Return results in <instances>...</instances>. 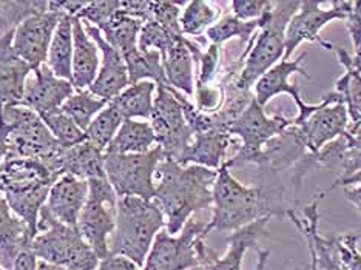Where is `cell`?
I'll list each match as a JSON object with an SVG mask.
<instances>
[{
	"mask_svg": "<svg viewBox=\"0 0 361 270\" xmlns=\"http://www.w3.org/2000/svg\"><path fill=\"white\" fill-rule=\"evenodd\" d=\"M284 189L280 184L247 187L232 175L223 164L213 185V215L207 223L209 232L233 233L264 218H287Z\"/></svg>",
	"mask_w": 361,
	"mask_h": 270,
	"instance_id": "6da1fadb",
	"label": "cell"
},
{
	"mask_svg": "<svg viewBox=\"0 0 361 270\" xmlns=\"http://www.w3.org/2000/svg\"><path fill=\"white\" fill-rule=\"evenodd\" d=\"M218 170L201 166H180L164 159L156 170L154 202L166 218V231L178 235L198 210L213 206V185Z\"/></svg>",
	"mask_w": 361,
	"mask_h": 270,
	"instance_id": "7a4b0ae2",
	"label": "cell"
},
{
	"mask_svg": "<svg viewBox=\"0 0 361 270\" xmlns=\"http://www.w3.org/2000/svg\"><path fill=\"white\" fill-rule=\"evenodd\" d=\"M164 228L166 218L154 201L133 196L119 198L116 226L110 238V255L127 258L142 269L156 235Z\"/></svg>",
	"mask_w": 361,
	"mask_h": 270,
	"instance_id": "3957f363",
	"label": "cell"
},
{
	"mask_svg": "<svg viewBox=\"0 0 361 270\" xmlns=\"http://www.w3.org/2000/svg\"><path fill=\"white\" fill-rule=\"evenodd\" d=\"M301 2H274L264 25L259 28L241 53L244 59L235 85L252 92L257 80L280 62L286 51V30L290 19L298 13Z\"/></svg>",
	"mask_w": 361,
	"mask_h": 270,
	"instance_id": "277c9868",
	"label": "cell"
},
{
	"mask_svg": "<svg viewBox=\"0 0 361 270\" xmlns=\"http://www.w3.org/2000/svg\"><path fill=\"white\" fill-rule=\"evenodd\" d=\"M31 250L39 261L70 270H96L99 266V258L78 228L56 221L47 207L40 211L37 235L31 243Z\"/></svg>",
	"mask_w": 361,
	"mask_h": 270,
	"instance_id": "5b68a950",
	"label": "cell"
},
{
	"mask_svg": "<svg viewBox=\"0 0 361 270\" xmlns=\"http://www.w3.org/2000/svg\"><path fill=\"white\" fill-rule=\"evenodd\" d=\"M209 233L207 223L193 218L178 235L164 228L156 235L141 270H192L207 264L215 255L204 243Z\"/></svg>",
	"mask_w": 361,
	"mask_h": 270,
	"instance_id": "8992f818",
	"label": "cell"
},
{
	"mask_svg": "<svg viewBox=\"0 0 361 270\" xmlns=\"http://www.w3.org/2000/svg\"><path fill=\"white\" fill-rule=\"evenodd\" d=\"M0 118L13 125L6 159H35L48 166L63 150L42 118L23 105L2 107Z\"/></svg>",
	"mask_w": 361,
	"mask_h": 270,
	"instance_id": "52a82bcc",
	"label": "cell"
},
{
	"mask_svg": "<svg viewBox=\"0 0 361 270\" xmlns=\"http://www.w3.org/2000/svg\"><path fill=\"white\" fill-rule=\"evenodd\" d=\"M164 159L166 157L158 145L141 154L105 153V175L118 198L133 196V198L153 201L156 193V170Z\"/></svg>",
	"mask_w": 361,
	"mask_h": 270,
	"instance_id": "ba28073f",
	"label": "cell"
},
{
	"mask_svg": "<svg viewBox=\"0 0 361 270\" xmlns=\"http://www.w3.org/2000/svg\"><path fill=\"white\" fill-rule=\"evenodd\" d=\"M118 200L109 179H90L88 200L79 216L78 231L99 261L110 257V238L116 226Z\"/></svg>",
	"mask_w": 361,
	"mask_h": 270,
	"instance_id": "9c48e42d",
	"label": "cell"
},
{
	"mask_svg": "<svg viewBox=\"0 0 361 270\" xmlns=\"http://www.w3.org/2000/svg\"><path fill=\"white\" fill-rule=\"evenodd\" d=\"M183 97L184 94H180L171 87L159 85L156 88L150 116L156 145L161 147L164 157L175 162L184 153L195 136L184 116Z\"/></svg>",
	"mask_w": 361,
	"mask_h": 270,
	"instance_id": "30bf717a",
	"label": "cell"
},
{
	"mask_svg": "<svg viewBox=\"0 0 361 270\" xmlns=\"http://www.w3.org/2000/svg\"><path fill=\"white\" fill-rule=\"evenodd\" d=\"M292 124V118H284L280 116V114L269 118L264 107H261L257 99H253L249 104V107L238 116V119L227 130L232 136H238L241 139V147L232 159L226 161V166L228 168L241 167L245 166V164H253L255 166L262 147L270 139L281 135Z\"/></svg>",
	"mask_w": 361,
	"mask_h": 270,
	"instance_id": "8fae6325",
	"label": "cell"
},
{
	"mask_svg": "<svg viewBox=\"0 0 361 270\" xmlns=\"http://www.w3.org/2000/svg\"><path fill=\"white\" fill-rule=\"evenodd\" d=\"M292 121L300 130L307 154L318 153L324 145L346 133L350 124L346 107L335 92L323 96L305 119L295 121L292 118Z\"/></svg>",
	"mask_w": 361,
	"mask_h": 270,
	"instance_id": "7c38bea8",
	"label": "cell"
},
{
	"mask_svg": "<svg viewBox=\"0 0 361 270\" xmlns=\"http://www.w3.org/2000/svg\"><path fill=\"white\" fill-rule=\"evenodd\" d=\"M329 5L331 8H323L322 2H301L298 13L290 19L286 30V51L283 61H290L292 54L302 42L319 44L326 50H334L335 47L319 36V31L334 20L344 22L346 14H344L341 0L331 2Z\"/></svg>",
	"mask_w": 361,
	"mask_h": 270,
	"instance_id": "4fadbf2b",
	"label": "cell"
},
{
	"mask_svg": "<svg viewBox=\"0 0 361 270\" xmlns=\"http://www.w3.org/2000/svg\"><path fill=\"white\" fill-rule=\"evenodd\" d=\"M63 14L45 11L23 20L14 31L13 48L23 62L35 71L47 63L51 39Z\"/></svg>",
	"mask_w": 361,
	"mask_h": 270,
	"instance_id": "5bb4252c",
	"label": "cell"
},
{
	"mask_svg": "<svg viewBox=\"0 0 361 270\" xmlns=\"http://www.w3.org/2000/svg\"><path fill=\"white\" fill-rule=\"evenodd\" d=\"M307 53H301L300 57H297L295 61H280L275 67L270 68L267 73H264L258 80L257 84L253 85V90H255V99L261 105V107H266V105L274 99L275 96H280L287 93L289 94L295 105L298 109V114L295 116V121H301L305 119L310 111L315 109V104H307L302 101L301 97V88L297 84H292L289 80L290 76L297 75L300 73L301 76H305L306 79H312L309 73L302 68V62H305Z\"/></svg>",
	"mask_w": 361,
	"mask_h": 270,
	"instance_id": "9a60e30c",
	"label": "cell"
},
{
	"mask_svg": "<svg viewBox=\"0 0 361 270\" xmlns=\"http://www.w3.org/2000/svg\"><path fill=\"white\" fill-rule=\"evenodd\" d=\"M307 157L314 166L341 170L340 178L335 179L329 189L323 190L326 195L336 187H341L348 179L361 173V124H349L346 133L324 145L318 153L307 154Z\"/></svg>",
	"mask_w": 361,
	"mask_h": 270,
	"instance_id": "2e32d148",
	"label": "cell"
},
{
	"mask_svg": "<svg viewBox=\"0 0 361 270\" xmlns=\"http://www.w3.org/2000/svg\"><path fill=\"white\" fill-rule=\"evenodd\" d=\"M82 23H84V28L88 32V36L94 40V44L99 48V51L102 54L99 71H97V76L93 84L90 85L88 92L94 94L96 97H99V99L111 102L130 85L126 61L118 50H114V48L106 42L99 30L90 25L87 22Z\"/></svg>",
	"mask_w": 361,
	"mask_h": 270,
	"instance_id": "e0dca14e",
	"label": "cell"
},
{
	"mask_svg": "<svg viewBox=\"0 0 361 270\" xmlns=\"http://www.w3.org/2000/svg\"><path fill=\"white\" fill-rule=\"evenodd\" d=\"M326 198V193L322 192L315 196L307 207L302 209V218L295 214V209L289 210V218L301 235L305 236L310 257V270H344L335 250L334 238H323L318 232L319 221V202Z\"/></svg>",
	"mask_w": 361,
	"mask_h": 270,
	"instance_id": "ac0fdd59",
	"label": "cell"
},
{
	"mask_svg": "<svg viewBox=\"0 0 361 270\" xmlns=\"http://www.w3.org/2000/svg\"><path fill=\"white\" fill-rule=\"evenodd\" d=\"M32 73L35 78L27 80L20 105L37 113L40 118L59 111L65 101L76 92L70 80L57 78L47 63Z\"/></svg>",
	"mask_w": 361,
	"mask_h": 270,
	"instance_id": "d6986e66",
	"label": "cell"
},
{
	"mask_svg": "<svg viewBox=\"0 0 361 270\" xmlns=\"http://www.w3.org/2000/svg\"><path fill=\"white\" fill-rule=\"evenodd\" d=\"M88 200V181L63 175L51 185L45 207L59 223L78 228L79 216Z\"/></svg>",
	"mask_w": 361,
	"mask_h": 270,
	"instance_id": "ffe728a7",
	"label": "cell"
},
{
	"mask_svg": "<svg viewBox=\"0 0 361 270\" xmlns=\"http://www.w3.org/2000/svg\"><path fill=\"white\" fill-rule=\"evenodd\" d=\"M104 157L105 152L97 149L90 141H85L79 145L71 147V149H63L59 153V157L54 158L47 167L57 178L63 175H71L78 179L90 181V179L106 178Z\"/></svg>",
	"mask_w": 361,
	"mask_h": 270,
	"instance_id": "44dd1931",
	"label": "cell"
},
{
	"mask_svg": "<svg viewBox=\"0 0 361 270\" xmlns=\"http://www.w3.org/2000/svg\"><path fill=\"white\" fill-rule=\"evenodd\" d=\"M14 31L0 40V107L20 105L27 80L32 71L13 48Z\"/></svg>",
	"mask_w": 361,
	"mask_h": 270,
	"instance_id": "7402d4cb",
	"label": "cell"
},
{
	"mask_svg": "<svg viewBox=\"0 0 361 270\" xmlns=\"http://www.w3.org/2000/svg\"><path fill=\"white\" fill-rule=\"evenodd\" d=\"M306 145L302 141L298 127L293 124L286 128L281 135L262 147L255 166L269 171V173H278L287 167L297 166V164L306 157Z\"/></svg>",
	"mask_w": 361,
	"mask_h": 270,
	"instance_id": "603a6c76",
	"label": "cell"
},
{
	"mask_svg": "<svg viewBox=\"0 0 361 270\" xmlns=\"http://www.w3.org/2000/svg\"><path fill=\"white\" fill-rule=\"evenodd\" d=\"M99 48L88 36L82 20L75 18V22H73L71 84L76 92H84L90 88L99 71Z\"/></svg>",
	"mask_w": 361,
	"mask_h": 270,
	"instance_id": "cb8c5ba5",
	"label": "cell"
},
{
	"mask_svg": "<svg viewBox=\"0 0 361 270\" xmlns=\"http://www.w3.org/2000/svg\"><path fill=\"white\" fill-rule=\"evenodd\" d=\"M269 221L270 218L259 219L231 233L227 238L228 249L226 255L218 257L215 253L207 264L195 270H243V261L247 250L253 249L257 253L262 250L258 247V240L267 233Z\"/></svg>",
	"mask_w": 361,
	"mask_h": 270,
	"instance_id": "d4e9b609",
	"label": "cell"
},
{
	"mask_svg": "<svg viewBox=\"0 0 361 270\" xmlns=\"http://www.w3.org/2000/svg\"><path fill=\"white\" fill-rule=\"evenodd\" d=\"M232 142L233 136L223 130L195 135L176 162L180 166H201L210 170H219L227 161L226 153Z\"/></svg>",
	"mask_w": 361,
	"mask_h": 270,
	"instance_id": "484cf974",
	"label": "cell"
},
{
	"mask_svg": "<svg viewBox=\"0 0 361 270\" xmlns=\"http://www.w3.org/2000/svg\"><path fill=\"white\" fill-rule=\"evenodd\" d=\"M35 240L30 227L14 215L5 196L0 193V266L10 270L22 250L31 247Z\"/></svg>",
	"mask_w": 361,
	"mask_h": 270,
	"instance_id": "4316f807",
	"label": "cell"
},
{
	"mask_svg": "<svg viewBox=\"0 0 361 270\" xmlns=\"http://www.w3.org/2000/svg\"><path fill=\"white\" fill-rule=\"evenodd\" d=\"M190 39L183 37L162 56V67L166 73L167 85L187 97L195 94V59L190 51Z\"/></svg>",
	"mask_w": 361,
	"mask_h": 270,
	"instance_id": "83f0119b",
	"label": "cell"
},
{
	"mask_svg": "<svg viewBox=\"0 0 361 270\" xmlns=\"http://www.w3.org/2000/svg\"><path fill=\"white\" fill-rule=\"evenodd\" d=\"M334 50L344 68V75L336 80L334 92L346 107L350 125L361 124V70L358 59L341 47H335Z\"/></svg>",
	"mask_w": 361,
	"mask_h": 270,
	"instance_id": "f1b7e54d",
	"label": "cell"
},
{
	"mask_svg": "<svg viewBox=\"0 0 361 270\" xmlns=\"http://www.w3.org/2000/svg\"><path fill=\"white\" fill-rule=\"evenodd\" d=\"M156 137L150 122L126 119L105 153L141 154L154 149Z\"/></svg>",
	"mask_w": 361,
	"mask_h": 270,
	"instance_id": "f546056e",
	"label": "cell"
},
{
	"mask_svg": "<svg viewBox=\"0 0 361 270\" xmlns=\"http://www.w3.org/2000/svg\"><path fill=\"white\" fill-rule=\"evenodd\" d=\"M142 25H144L142 20H139L133 18V16L127 14L126 11L119 10L97 30L102 32V36L106 42H109L114 50H118L122 54V57H124L126 54L137 48V39H139V32H141Z\"/></svg>",
	"mask_w": 361,
	"mask_h": 270,
	"instance_id": "4dcf8cb0",
	"label": "cell"
},
{
	"mask_svg": "<svg viewBox=\"0 0 361 270\" xmlns=\"http://www.w3.org/2000/svg\"><path fill=\"white\" fill-rule=\"evenodd\" d=\"M73 22H75V18H71V16L67 14L62 16L59 25H57L53 35L50 51H48L47 59L48 68H50L57 78L70 82L73 63Z\"/></svg>",
	"mask_w": 361,
	"mask_h": 270,
	"instance_id": "1f68e13d",
	"label": "cell"
},
{
	"mask_svg": "<svg viewBox=\"0 0 361 270\" xmlns=\"http://www.w3.org/2000/svg\"><path fill=\"white\" fill-rule=\"evenodd\" d=\"M156 88L158 87L152 80L137 82L128 85L111 102L116 105L124 119H150Z\"/></svg>",
	"mask_w": 361,
	"mask_h": 270,
	"instance_id": "d6a6232c",
	"label": "cell"
},
{
	"mask_svg": "<svg viewBox=\"0 0 361 270\" xmlns=\"http://www.w3.org/2000/svg\"><path fill=\"white\" fill-rule=\"evenodd\" d=\"M267 14L264 16V18H261L258 20H250V22H244V20L236 19L233 14L224 16V18H219V20L215 23V25H212L206 31V39L210 44L223 45V44L228 42V40L236 37V39H240L243 44L247 45L252 40V37L259 31V28L264 25Z\"/></svg>",
	"mask_w": 361,
	"mask_h": 270,
	"instance_id": "836d02e7",
	"label": "cell"
},
{
	"mask_svg": "<svg viewBox=\"0 0 361 270\" xmlns=\"http://www.w3.org/2000/svg\"><path fill=\"white\" fill-rule=\"evenodd\" d=\"M128 70L130 85L142 80H152L159 85H167L166 73L162 67V57L158 51H141L139 48L124 56Z\"/></svg>",
	"mask_w": 361,
	"mask_h": 270,
	"instance_id": "e575fe53",
	"label": "cell"
},
{
	"mask_svg": "<svg viewBox=\"0 0 361 270\" xmlns=\"http://www.w3.org/2000/svg\"><path fill=\"white\" fill-rule=\"evenodd\" d=\"M221 10L210 2L193 0L184 5L180 11L179 27L185 37H198L219 20Z\"/></svg>",
	"mask_w": 361,
	"mask_h": 270,
	"instance_id": "d590c367",
	"label": "cell"
},
{
	"mask_svg": "<svg viewBox=\"0 0 361 270\" xmlns=\"http://www.w3.org/2000/svg\"><path fill=\"white\" fill-rule=\"evenodd\" d=\"M109 102L99 99L94 94H92L88 90L84 92H76L73 93L65 104L62 105V111L67 114L70 119L80 128L87 132V128L92 124L93 119L99 114Z\"/></svg>",
	"mask_w": 361,
	"mask_h": 270,
	"instance_id": "8d00e7d4",
	"label": "cell"
},
{
	"mask_svg": "<svg viewBox=\"0 0 361 270\" xmlns=\"http://www.w3.org/2000/svg\"><path fill=\"white\" fill-rule=\"evenodd\" d=\"M124 116L118 110L116 105L113 102H109V105L97 114L93 119L92 124L87 128V141L94 144L97 149L105 152L109 149V145L116 136L118 130L121 128L122 122H124Z\"/></svg>",
	"mask_w": 361,
	"mask_h": 270,
	"instance_id": "74e56055",
	"label": "cell"
},
{
	"mask_svg": "<svg viewBox=\"0 0 361 270\" xmlns=\"http://www.w3.org/2000/svg\"><path fill=\"white\" fill-rule=\"evenodd\" d=\"M50 10V2H36V0H23V2H2L0 0V36L5 37L8 32L16 31L23 20L32 16Z\"/></svg>",
	"mask_w": 361,
	"mask_h": 270,
	"instance_id": "f35d334b",
	"label": "cell"
},
{
	"mask_svg": "<svg viewBox=\"0 0 361 270\" xmlns=\"http://www.w3.org/2000/svg\"><path fill=\"white\" fill-rule=\"evenodd\" d=\"M183 37H185L183 32L171 31L154 20H147L139 32L137 48L141 51H158L162 57Z\"/></svg>",
	"mask_w": 361,
	"mask_h": 270,
	"instance_id": "ab89813d",
	"label": "cell"
},
{
	"mask_svg": "<svg viewBox=\"0 0 361 270\" xmlns=\"http://www.w3.org/2000/svg\"><path fill=\"white\" fill-rule=\"evenodd\" d=\"M45 125L50 130L54 139L59 142L63 149H71V147L79 145L87 141V135L84 130H80L73 119H70L62 110L54 111L42 116Z\"/></svg>",
	"mask_w": 361,
	"mask_h": 270,
	"instance_id": "60d3db41",
	"label": "cell"
},
{
	"mask_svg": "<svg viewBox=\"0 0 361 270\" xmlns=\"http://www.w3.org/2000/svg\"><path fill=\"white\" fill-rule=\"evenodd\" d=\"M200 65L198 76L195 79V87L215 84L216 79L223 75L221 65H223V48L221 45L210 44L198 57Z\"/></svg>",
	"mask_w": 361,
	"mask_h": 270,
	"instance_id": "b9f144b4",
	"label": "cell"
},
{
	"mask_svg": "<svg viewBox=\"0 0 361 270\" xmlns=\"http://www.w3.org/2000/svg\"><path fill=\"white\" fill-rule=\"evenodd\" d=\"M195 107L204 114H216L226 101V88L221 82L195 87Z\"/></svg>",
	"mask_w": 361,
	"mask_h": 270,
	"instance_id": "7bdbcfd3",
	"label": "cell"
},
{
	"mask_svg": "<svg viewBox=\"0 0 361 270\" xmlns=\"http://www.w3.org/2000/svg\"><path fill=\"white\" fill-rule=\"evenodd\" d=\"M335 250L344 270H361V252L358 250L360 236L355 233H348L336 236Z\"/></svg>",
	"mask_w": 361,
	"mask_h": 270,
	"instance_id": "ee69618b",
	"label": "cell"
},
{
	"mask_svg": "<svg viewBox=\"0 0 361 270\" xmlns=\"http://www.w3.org/2000/svg\"><path fill=\"white\" fill-rule=\"evenodd\" d=\"M121 5L122 2H118V0H110V2H88L84 10L80 11L78 19L99 28L114 13L121 10Z\"/></svg>",
	"mask_w": 361,
	"mask_h": 270,
	"instance_id": "f6af8a7d",
	"label": "cell"
},
{
	"mask_svg": "<svg viewBox=\"0 0 361 270\" xmlns=\"http://www.w3.org/2000/svg\"><path fill=\"white\" fill-rule=\"evenodd\" d=\"M231 6L236 19L250 22L264 18L272 10L274 2H270V0H235Z\"/></svg>",
	"mask_w": 361,
	"mask_h": 270,
	"instance_id": "bcb514c9",
	"label": "cell"
},
{
	"mask_svg": "<svg viewBox=\"0 0 361 270\" xmlns=\"http://www.w3.org/2000/svg\"><path fill=\"white\" fill-rule=\"evenodd\" d=\"M343 10L346 18H344V25H346L349 36L354 45V56L361 54V2H341Z\"/></svg>",
	"mask_w": 361,
	"mask_h": 270,
	"instance_id": "7dc6e473",
	"label": "cell"
},
{
	"mask_svg": "<svg viewBox=\"0 0 361 270\" xmlns=\"http://www.w3.org/2000/svg\"><path fill=\"white\" fill-rule=\"evenodd\" d=\"M341 187H344L346 200L357 209L358 216L361 218V173H357L355 176L348 179Z\"/></svg>",
	"mask_w": 361,
	"mask_h": 270,
	"instance_id": "c3c4849f",
	"label": "cell"
},
{
	"mask_svg": "<svg viewBox=\"0 0 361 270\" xmlns=\"http://www.w3.org/2000/svg\"><path fill=\"white\" fill-rule=\"evenodd\" d=\"M96 270H141V267H137L127 258L110 255L99 261V266L96 267Z\"/></svg>",
	"mask_w": 361,
	"mask_h": 270,
	"instance_id": "681fc988",
	"label": "cell"
},
{
	"mask_svg": "<svg viewBox=\"0 0 361 270\" xmlns=\"http://www.w3.org/2000/svg\"><path fill=\"white\" fill-rule=\"evenodd\" d=\"M37 263L39 259L32 253L31 247H28L19 253L10 270H37Z\"/></svg>",
	"mask_w": 361,
	"mask_h": 270,
	"instance_id": "f907efd6",
	"label": "cell"
},
{
	"mask_svg": "<svg viewBox=\"0 0 361 270\" xmlns=\"http://www.w3.org/2000/svg\"><path fill=\"white\" fill-rule=\"evenodd\" d=\"M13 125L6 122L4 118H0V164H4L10 153V135Z\"/></svg>",
	"mask_w": 361,
	"mask_h": 270,
	"instance_id": "816d5d0a",
	"label": "cell"
},
{
	"mask_svg": "<svg viewBox=\"0 0 361 270\" xmlns=\"http://www.w3.org/2000/svg\"><path fill=\"white\" fill-rule=\"evenodd\" d=\"M37 270H70L67 267H61V266H54L50 263H45V261H39L37 263Z\"/></svg>",
	"mask_w": 361,
	"mask_h": 270,
	"instance_id": "f5cc1de1",
	"label": "cell"
},
{
	"mask_svg": "<svg viewBox=\"0 0 361 270\" xmlns=\"http://www.w3.org/2000/svg\"><path fill=\"white\" fill-rule=\"evenodd\" d=\"M357 59H358V63H360V70H361V54L360 56H355Z\"/></svg>",
	"mask_w": 361,
	"mask_h": 270,
	"instance_id": "db71d44e",
	"label": "cell"
},
{
	"mask_svg": "<svg viewBox=\"0 0 361 270\" xmlns=\"http://www.w3.org/2000/svg\"><path fill=\"white\" fill-rule=\"evenodd\" d=\"M0 270H5V269H4V267H2V266H0Z\"/></svg>",
	"mask_w": 361,
	"mask_h": 270,
	"instance_id": "11a10c76",
	"label": "cell"
},
{
	"mask_svg": "<svg viewBox=\"0 0 361 270\" xmlns=\"http://www.w3.org/2000/svg\"><path fill=\"white\" fill-rule=\"evenodd\" d=\"M0 40H2V36H0Z\"/></svg>",
	"mask_w": 361,
	"mask_h": 270,
	"instance_id": "9f6ffc18",
	"label": "cell"
},
{
	"mask_svg": "<svg viewBox=\"0 0 361 270\" xmlns=\"http://www.w3.org/2000/svg\"><path fill=\"white\" fill-rule=\"evenodd\" d=\"M0 109H2V107H0Z\"/></svg>",
	"mask_w": 361,
	"mask_h": 270,
	"instance_id": "6f0895ef",
	"label": "cell"
}]
</instances>
